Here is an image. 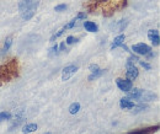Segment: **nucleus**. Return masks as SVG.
Listing matches in <instances>:
<instances>
[{"label": "nucleus", "instance_id": "f257e3e1", "mask_svg": "<svg viewBox=\"0 0 160 134\" xmlns=\"http://www.w3.org/2000/svg\"><path fill=\"white\" fill-rule=\"evenodd\" d=\"M38 4H40V0H21L20 5H19L21 17L23 20L32 19L37 10Z\"/></svg>", "mask_w": 160, "mask_h": 134}, {"label": "nucleus", "instance_id": "f03ea898", "mask_svg": "<svg viewBox=\"0 0 160 134\" xmlns=\"http://www.w3.org/2000/svg\"><path fill=\"white\" fill-rule=\"evenodd\" d=\"M80 19H85V14H79V15H78V16H77L75 19H73L72 21H70V22H69V23H67V25H65V26H64L63 28H60L59 31H58V32H57V33H56V35H54V36L52 37V41H53L54 38H57V37H59L60 35H62V33H63V32H64L65 30H68V28H73V27H74V26L77 25L78 20H80Z\"/></svg>", "mask_w": 160, "mask_h": 134}, {"label": "nucleus", "instance_id": "7ed1b4c3", "mask_svg": "<svg viewBox=\"0 0 160 134\" xmlns=\"http://www.w3.org/2000/svg\"><path fill=\"white\" fill-rule=\"evenodd\" d=\"M116 84H117V86H118V89H120L121 91H124V92L129 91V90L133 87V82H132V80H129V79L118 77V79L116 80Z\"/></svg>", "mask_w": 160, "mask_h": 134}, {"label": "nucleus", "instance_id": "20e7f679", "mask_svg": "<svg viewBox=\"0 0 160 134\" xmlns=\"http://www.w3.org/2000/svg\"><path fill=\"white\" fill-rule=\"evenodd\" d=\"M132 51H134V53H137V54L147 56L148 53L152 52V48H150V46H148V44L138 43V44H134V46L132 47Z\"/></svg>", "mask_w": 160, "mask_h": 134}, {"label": "nucleus", "instance_id": "39448f33", "mask_svg": "<svg viewBox=\"0 0 160 134\" xmlns=\"http://www.w3.org/2000/svg\"><path fill=\"white\" fill-rule=\"evenodd\" d=\"M78 72V67L77 65H68L63 69V74H62V80L63 81H67L69 80L70 77H73L75 73Z\"/></svg>", "mask_w": 160, "mask_h": 134}, {"label": "nucleus", "instance_id": "423d86ee", "mask_svg": "<svg viewBox=\"0 0 160 134\" xmlns=\"http://www.w3.org/2000/svg\"><path fill=\"white\" fill-rule=\"evenodd\" d=\"M126 74H127V77H128L129 80H134V79L138 77L139 72H138L137 67H134V64L127 63V72H126Z\"/></svg>", "mask_w": 160, "mask_h": 134}, {"label": "nucleus", "instance_id": "0eeeda50", "mask_svg": "<svg viewBox=\"0 0 160 134\" xmlns=\"http://www.w3.org/2000/svg\"><path fill=\"white\" fill-rule=\"evenodd\" d=\"M120 107L122 108V110H129V108L136 107V105H134V102H133L131 98H128V97H123V98H121L120 100Z\"/></svg>", "mask_w": 160, "mask_h": 134}, {"label": "nucleus", "instance_id": "6e6552de", "mask_svg": "<svg viewBox=\"0 0 160 134\" xmlns=\"http://www.w3.org/2000/svg\"><path fill=\"white\" fill-rule=\"evenodd\" d=\"M148 38L152 41L154 46H159V31L158 30H149L148 32Z\"/></svg>", "mask_w": 160, "mask_h": 134}, {"label": "nucleus", "instance_id": "1a4fd4ad", "mask_svg": "<svg viewBox=\"0 0 160 134\" xmlns=\"http://www.w3.org/2000/svg\"><path fill=\"white\" fill-rule=\"evenodd\" d=\"M157 96L154 95L153 92H150V91H142V94H140L139 96V101H152V100H154Z\"/></svg>", "mask_w": 160, "mask_h": 134}, {"label": "nucleus", "instance_id": "9d476101", "mask_svg": "<svg viewBox=\"0 0 160 134\" xmlns=\"http://www.w3.org/2000/svg\"><path fill=\"white\" fill-rule=\"evenodd\" d=\"M142 91H143L142 89H133V87H132L129 91H127V92H128V96H127V97H128V98H133V100H138L140 94H142Z\"/></svg>", "mask_w": 160, "mask_h": 134}, {"label": "nucleus", "instance_id": "9b49d317", "mask_svg": "<svg viewBox=\"0 0 160 134\" xmlns=\"http://www.w3.org/2000/svg\"><path fill=\"white\" fill-rule=\"evenodd\" d=\"M84 27L89 32H98V26L94 22H91V21H85L84 22Z\"/></svg>", "mask_w": 160, "mask_h": 134}, {"label": "nucleus", "instance_id": "f8f14e48", "mask_svg": "<svg viewBox=\"0 0 160 134\" xmlns=\"http://www.w3.org/2000/svg\"><path fill=\"white\" fill-rule=\"evenodd\" d=\"M37 128H38L37 124H35V123H28V124H26V126L22 127V132L28 134V133H31V132H35Z\"/></svg>", "mask_w": 160, "mask_h": 134}, {"label": "nucleus", "instance_id": "ddd939ff", "mask_svg": "<svg viewBox=\"0 0 160 134\" xmlns=\"http://www.w3.org/2000/svg\"><path fill=\"white\" fill-rule=\"evenodd\" d=\"M123 42H124V35H120V36H117L115 41H113V43L111 44V49H115L116 47H118V46H122L123 44Z\"/></svg>", "mask_w": 160, "mask_h": 134}, {"label": "nucleus", "instance_id": "4468645a", "mask_svg": "<svg viewBox=\"0 0 160 134\" xmlns=\"http://www.w3.org/2000/svg\"><path fill=\"white\" fill-rule=\"evenodd\" d=\"M80 110V103L79 102H74V103H72L70 105V107H69V112L72 113V115H75V113H78Z\"/></svg>", "mask_w": 160, "mask_h": 134}, {"label": "nucleus", "instance_id": "2eb2a0df", "mask_svg": "<svg viewBox=\"0 0 160 134\" xmlns=\"http://www.w3.org/2000/svg\"><path fill=\"white\" fill-rule=\"evenodd\" d=\"M103 74V70H101V69H99L98 72H95V73H92L90 77H89V80H94V79H98L99 77H101Z\"/></svg>", "mask_w": 160, "mask_h": 134}, {"label": "nucleus", "instance_id": "dca6fc26", "mask_svg": "<svg viewBox=\"0 0 160 134\" xmlns=\"http://www.w3.org/2000/svg\"><path fill=\"white\" fill-rule=\"evenodd\" d=\"M10 117H11V115L9 112H1L0 113V122L5 121V119H10Z\"/></svg>", "mask_w": 160, "mask_h": 134}, {"label": "nucleus", "instance_id": "f3484780", "mask_svg": "<svg viewBox=\"0 0 160 134\" xmlns=\"http://www.w3.org/2000/svg\"><path fill=\"white\" fill-rule=\"evenodd\" d=\"M11 43H12V39H11V38L6 39L5 46H4V51H9V48H10V46H11Z\"/></svg>", "mask_w": 160, "mask_h": 134}, {"label": "nucleus", "instance_id": "a211bd4d", "mask_svg": "<svg viewBox=\"0 0 160 134\" xmlns=\"http://www.w3.org/2000/svg\"><path fill=\"white\" fill-rule=\"evenodd\" d=\"M77 41H78V39L75 38V37L69 36V37L67 38V43H68V44H73V43H74V42H77Z\"/></svg>", "mask_w": 160, "mask_h": 134}, {"label": "nucleus", "instance_id": "6ab92c4d", "mask_svg": "<svg viewBox=\"0 0 160 134\" xmlns=\"http://www.w3.org/2000/svg\"><path fill=\"white\" fill-rule=\"evenodd\" d=\"M136 62H139L138 57H136V56H132V57H129V59H128V63H131V64H133Z\"/></svg>", "mask_w": 160, "mask_h": 134}, {"label": "nucleus", "instance_id": "aec40b11", "mask_svg": "<svg viewBox=\"0 0 160 134\" xmlns=\"http://www.w3.org/2000/svg\"><path fill=\"white\" fill-rule=\"evenodd\" d=\"M100 68H99V65H96V64H92V65H90V70L92 72V73H95V72H98Z\"/></svg>", "mask_w": 160, "mask_h": 134}, {"label": "nucleus", "instance_id": "412c9836", "mask_svg": "<svg viewBox=\"0 0 160 134\" xmlns=\"http://www.w3.org/2000/svg\"><path fill=\"white\" fill-rule=\"evenodd\" d=\"M139 63H140V65H142L143 68H145V69H148V70H150V65H149L148 63H145V62H140V60H139Z\"/></svg>", "mask_w": 160, "mask_h": 134}, {"label": "nucleus", "instance_id": "4be33fe9", "mask_svg": "<svg viewBox=\"0 0 160 134\" xmlns=\"http://www.w3.org/2000/svg\"><path fill=\"white\" fill-rule=\"evenodd\" d=\"M67 9V5H58L56 6V11H62V10H65Z\"/></svg>", "mask_w": 160, "mask_h": 134}, {"label": "nucleus", "instance_id": "5701e85b", "mask_svg": "<svg viewBox=\"0 0 160 134\" xmlns=\"http://www.w3.org/2000/svg\"><path fill=\"white\" fill-rule=\"evenodd\" d=\"M59 49L60 51H64V49H65V42H62V43H60Z\"/></svg>", "mask_w": 160, "mask_h": 134}, {"label": "nucleus", "instance_id": "b1692460", "mask_svg": "<svg viewBox=\"0 0 160 134\" xmlns=\"http://www.w3.org/2000/svg\"><path fill=\"white\" fill-rule=\"evenodd\" d=\"M23 134H26V133H23Z\"/></svg>", "mask_w": 160, "mask_h": 134}]
</instances>
